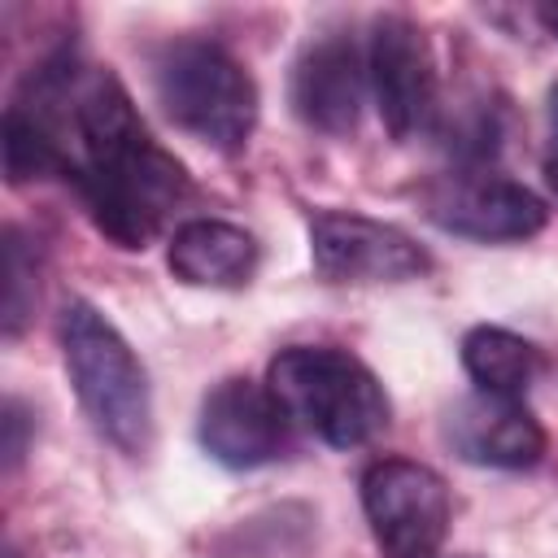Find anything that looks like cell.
Returning a JSON list of instances; mask_svg holds the SVG:
<instances>
[{
    "label": "cell",
    "mask_w": 558,
    "mask_h": 558,
    "mask_svg": "<svg viewBox=\"0 0 558 558\" xmlns=\"http://www.w3.org/2000/svg\"><path fill=\"white\" fill-rule=\"evenodd\" d=\"M65 179L78 187L96 231L118 248H148L192 192L187 170L148 135L126 87L109 70L83 65L70 87Z\"/></svg>",
    "instance_id": "6da1fadb"
},
{
    "label": "cell",
    "mask_w": 558,
    "mask_h": 558,
    "mask_svg": "<svg viewBox=\"0 0 558 558\" xmlns=\"http://www.w3.org/2000/svg\"><path fill=\"white\" fill-rule=\"evenodd\" d=\"M266 388L288 423L331 449L366 445L375 432L388 427V397L375 371L331 344H292L275 353Z\"/></svg>",
    "instance_id": "7a4b0ae2"
},
{
    "label": "cell",
    "mask_w": 558,
    "mask_h": 558,
    "mask_svg": "<svg viewBox=\"0 0 558 558\" xmlns=\"http://www.w3.org/2000/svg\"><path fill=\"white\" fill-rule=\"evenodd\" d=\"M61 353L92 427L122 453H144L153 440V392L122 331L96 305L70 301L61 314Z\"/></svg>",
    "instance_id": "3957f363"
},
{
    "label": "cell",
    "mask_w": 558,
    "mask_h": 558,
    "mask_svg": "<svg viewBox=\"0 0 558 558\" xmlns=\"http://www.w3.org/2000/svg\"><path fill=\"white\" fill-rule=\"evenodd\" d=\"M153 92L161 113L192 140L235 153L257 126V83L209 39H174L153 61Z\"/></svg>",
    "instance_id": "277c9868"
},
{
    "label": "cell",
    "mask_w": 558,
    "mask_h": 558,
    "mask_svg": "<svg viewBox=\"0 0 558 558\" xmlns=\"http://www.w3.org/2000/svg\"><path fill=\"white\" fill-rule=\"evenodd\" d=\"M362 510L388 558H436L449 536V488L414 458H379L362 475Z\"/></svg>",
    "instance_id": "5b68a950"
},
{
    "label": "cell",
    "mask_w": 558,
    "mask_h": 558,
    "mask_svg": "<svg viewBox=\"0 0 558 558\" xmlns=\"http://www.w3.org/2000/svg\"><path fill=\"white\" fill-rule=\"evenodd\" d=\"M366 83L375 92L379 118L392 140H418L436 126L440 113V87H436V61L423 39V31L401 17L384 13L371 26L366 48Z\"/></svg>",
    "instance_id": "8992f818"
},
{
    "label": "cell",
    "mask_w": 558,
    "mask_h": 558,
    "mask_svg": "<svg viewBox=\"0 0 558 558\" xmlns=\"http://www.w3.org/2000/svg\"><path fill=\"white\" fill-rule=\"evenodd\" d=\"M314 270L327 283H405L432 270L427 248L392 222L323 209L310 222Z\"/></svg>",
    "instance_id": "52a82bcc"
},
{
    "label": "cell",
    "mask_w": 558,
    "mask_h": 558,
    "mask_svg": "<svg viewBox=\"0 0 558 558\" xmlns=\"http://www.w3.org/2000/svg\"><path fill=\"white\" fill-rule=\"evenodd\" d=\"M427 218L440 231L466 235V240H484V244H501V240H527L545 227L549 209L545 201L493 170H462V174H445L436 187H427Z\"/></svg>",
    "instance_id": "ba28073f"
},
{
    "label": "cell",
    "mask_w": 558,
    "mask_h": 558,
    "mask_svg": "<svg viewBox=\"0 0 558 558\" xmlns=\"http://www.w3.org/2000/svg\"><path fill=\"white\" fill-rule=\"evenodd\" d=\"M196 436L214 462L231 471H253L275 462L288 449V414L279 410L266 384L235 375V379H222L201 401Z\"/></svg>",
    "instance_id": "9c48e42d"
},
{
    "label": "cell",
    "mask_w": 558,
    "mask_h": 558,
    "mask_svg": "<svg viewBox=\"0 0 558 558\" xmlns=\"http://www.w3.org/2000/svg\"><path fill=\"white\" fill-rule=\"evenodd\" d=\"M445 440L462 462L497 466V471L536 466L545 453V427L532 418V410L519 397H493V392L462 397L445 414Z\"/></svg>",
    "instance_id": "30bf717a"
},
{
    "label": "cell",
    "mask_w": 558,
    "mask_h": 558,
    "mask_svg": "<svg viewBox=\"0 0 558 558\" xmlns=\"http://www.w3.org/2000/svg\"><path fill=\"white\" fill-rule=\"evenodd\" d=\"M366 96V65L357 44L340 31L318 35L292 65V109L305 126L323 135H349L357 126Z\"/></svg>",
    "instance_id": "8fae6325"
},
{
    "label": "cell",
    "mask_w": 558,
    "mask_h": 558,
    "mask_svg": "<svg viewBox=\"0 0 558 558\" xmlns=\"http://www.w3.org/2000/svg\"><path fill=\"white\" fill-rule=\"evenodd\" d=\"M166 262L192 288H240L257 270V240L222 218H192L174 227Z\"/></svg>",
    "instance_id": "7c38bea8"
},
{
    "label": "cell",
    "mask_w": 558,
    "mask_h": 558,
    "mask_svg": "<svg viewBox=\"0 0 558 558\" xmlns=\"http://www.w3.org/2000/svg\"><path fill=\"white\" fill-rule=\"evenodd\" d=\"M462 366L480 392L523 397L541 375V349L506 327H471L462 336Z\"/></svg>",
    "instance_id": "4fadbf2b"
},
{
    "label": "cell",
    "mask_w": 558,
    "mask_h": 558,
    "mask_svg": "<svg viewBox=\"0 0 558 558\" xmlns=\"http://www.w3.org/2000/svg\"><path fill=\"white\" fill-rule=\"evenodd\" d=\"M0 275H4V336H22L39 296V279H35V248L17 227H4Z\"/></svg>",
    "instance_id": "5bb4252c"
},
{
    "label": "cell",
    "mask_w": 558,
    "mask_h": 558,
    "mask_svg": "<svg viewBox=\"0 0 558 558\" xmlns=\"http://www.w3.org/2000/svg\"><path fill=\"white\" fill-rule=\"evenodd\" d=\"M0 427H4V471H13V466L22 462V453H26V427H31L22 401H13V397L4 401V418H0Z\"/></svg>",
    "instance_id": "9a60e30c"
},
{
    "label": "cell",
    "mask_w": 558,
    "mask_h": 558,
    "mask_svg": "<svg viewBox=\"0 0 558 558\" xmlns=\"http://www.w3.org/2000/svg\"><path fill=\"white\" fill-rule=\"evenodd\" d=\"M545 179L558 192V83L549 92V148H545Z\"/></svg>",
    "instance_id": "2e32d148"
},
{
    "label": "cell",
    "mask_w": 558,
    "mask_h": 558,
    "mask_svg": "<svg viewBox=\"0 0 558 558\" xmlns=\"http://www.w3.org/2000/svg\"><path fill=\"white\" fill-rule=\"evenodd\" d=\"M536 17H541V26L558 39V4H541V9H536Z\"/></svg>",
    "instance_id": "e0dca14e"
},
{
    "label": "cell",
    "mask_w": 558,
    "mask_h": 558,
    "mask_svg": "<svg viewBox=\"0 0 558 558\" xmlns=\"http://www.w3.org/2000/svg\"><path fill=\"white\" fill-rule=\"evenodd\" d=\"M4 558H26V554H22L17 545H9V549H4Z\"/></svg>",
    "instance_id": "ac0fdd59"
}]
</instances>
